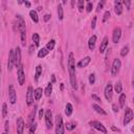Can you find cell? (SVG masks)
Listing matches in <instances>:
<instances>
[{
	"label": "cell",
	"mask_w": 134,
	"mask_h": 134,
	"mask_svg": "<svg viewBox=\"0 0 134 134\" xmlns=\"http://www.w3.org/2000/svg\"><path fill=\"white\" fill-rule=\"evenodd\" d=\"M68 71H69L70 85L73 89L77 90L78 85H77V78H75V64H74V58L72 52H70L68 56Z\"/></svg>",
	"instance_id": "cell-1"
},
{
	"label": "cell",
	"mask_w": 134,
	"mask_h": 134,
	"mask_svg": "<svg viewBox=\"0 0 134 134\" xmlns=\"http://www.w3.org/2000/svg\"><path fill=\"white\" fill-rule=\"evenodd\" d=\"M56 134H64V124L61 115H57L56 117Z\"/></svg>",
	"instance_id": "cell-2"
},
{
	"label": "cell",
	"mask_w": 134,
	"mask_h": 134,
	"mask_svg": "<svg viewBox=\"0 0 134 134\" xmlns=\"http://www.w3.org/2000/svg\"><path fill=\"white\" fill-rule=\"evenodd\" d=\"M17 75H18V82H19V85H23L25 82V74H24V69H23V65L20 64L17 67Z\"/></svg>",
	"instance_id": "cell-3"
},
{
	"label": "cell",
	"mask_w": 134,
	"mask_h": 134,
	"mask_svg": "<svg viewBox=\"0 0 134 134\" xmlns=\"http://www.w3.org/2000/svg\"><path fill=\"white\" fill-rule=\"evenodd\" d=\"M120 66H122L120 60L119 59H114L112 67H111V74H112V77L117 75V73L119 72V70H120Z\"/></svg>",
	"instance_id": "cell-4"
},
{
	"label": "cell",
	"mask_w": 134,
	"mask_h": 134,
	"mask_svg": "<svg viewBox=\"0 0 134 134\" xmlns=\"http://www.w3.org/2000/svg\"><path fill=\"white\" fill-rule=\"evenodd\" d=\"M34 103V89L32 86H28L26 92V104L27 106H32Z\"/></svg>",
	"instance_id": "cell-5"
},
{
	"label": "cell",
	"mask_w": 134,
	"mask_h": 134,
	"mask_svg": "<svg viewBox=\"0 0 134 134\" xmlns=\"http://www.w3.org/2000/svg\"><path fill=\"white\" fill-rule=\"evenodd\" d=\"M44 118H45V124H46V128L47 129H51L52 128V113L50 110H46L45 115H44Z\"/></svg>",
	"instance_id": "cell-6"
},
{
	"label": "cell",
	"mask_w": 134,
	"mask_h": 134,
	"mask_svg": "<svg viewBox=\"0 0 134 134\" xmlns=\"http://www.w3.org/2000/svg\"><path fill=\"white\" fill-rule=\"evenodd\" d=\"M8 99H10V103L13 105H14L17 101V94H16L15 88L13 85H10V87H8Z\"/></svg>",
	"instance_id": "cell-7"
},
{
	"label": "cell",
	"mask_w": 134,
	"mask_h": 134,
	"mask_svg": "<svg viewBox=\"0 0 134 134\" xmlns=\"http://www.w3.org/2000/svg\"><path fill=\"white\" fill-rule=\"evenodd\" d=\"M133 119V111L131 108H126L125 110V117H124V125L126 126Z\"/></svg>",
	"instance_id": "cell-8"
},
{
	"label": "cell",
	"mask_w": 134,
	"mask_h": 134,
	"mask_svg": "<svg viewBox=\"0 0 134 134\" xmlns=\"http://www.w3.org/2000/svg\"><path fill=\"white\" fill-rule=\"evenodd\" d=\"M90 125H91V126L94 128V129H96L97 131H101L102 133L107 134V129L105 128V126H104V125H103L102 123L96 122V120H93V122L90 123Z\"/></svg>",
	"instance_id": "cell-9"
},
{
	"label": "cell",
	"mask_w": 134,
	"mask_h": 134,
	"mask_svg": "<svg viewBox=\"0 0 134 134\" xmlns=\"http://www.w3.org/2000/svg\"><path fill=\"white\" fill-rule=\"evenodd\" d=\"M112 91H113V87L111 84H108L107 86L105 87V97L108 102L112 101Z\"/></svg>",
	"instance_id": "cell-10"
},
{
	"label": "cell",
	"mask_w": 134,
	"mask_h": 134,
	"mask_svg": "<svg viewBox=\"0 0 134 134\" xmlns=\"http://www.w3.org/2000/svg\"><path fill=\"white\" fill-rule=\"evenodd\" d=\"M15 65V56H14V50H11L8 53V61H7V70L12 71L13 67Z\"/></svg>",
	"instance_id": "cell-11"
},
{
	"label": "cell",
	"mask_w": 134,
	"mask_h": 134,
	"mask_svg": "<svg viewBox=\"0 0 134 134\" xmlns=\"http://www.w3.org/2000/svg\"><path fill=\"white\" fill-rule=\"evenodd\" d=\"M24 128L25 124L22 117H18L17 119V133L18 134H24Z\"/></svg>",
	"instance_id": "cell-12"
},
{
	"label": "cell",
	"mask_w": 134,
	"mask_h": 134,
	"mask_svg": "<svg viewBox=\"0 0 134 134\" xmlns=\"http://www.w3.org/2000/svg\"><path fill=\"white\" fill-rule=\"evenodd\" d=\"M120 37H122V29L119 27H115L113 30V34H112V40H113V43H117L119 41Z\"/></svg>",
	"instance_id": "cell-13"
},
{
	"label": "cell",
	"mask_w": 134,
	"mask_h": 134,
	"mask_svg": "<svg viewBox=\"0 0 134 134\" xmlns=\"http://www.w3.org/2000/svg\"><path fill=\"white\" fill-rule=\"evenodd\" d=\"M14 56H15V65L18 67L21 64V49L20 47H16L14 50Z\"/></svg>",
	"instance_id": "cell-14"
},
{
	"label": "cell",
	"mask_w": 134,
	"mask_h": 134,
	"mask_svg": "<svg viewBox=\"0 0 134 134\" xmlns=\"http://www.w3.org/2000/svg\"><path fill=\"white\" fill-rule=\"evenodd\" d=\"M90 61H91V58H90V57H85L84 59H82V60L78 63V67H80V68L86 67L89 63H90Z\"/></svg>",
	"instance_id": "cell-15"
},
{
	"label": "cell",
	"mask_w": 134,
	"mask_h": 134,
	"mask_svg": "<svg viewBox=\"0 0 134 134\" xmlns=\"http://www.w3.org/2000/svg\"><path fill=\"white\" fill-rule=\"evenodd\" d=\"M114 11H115V14L116 15H122V13H123L122 2H119V1H115L114 2Z\"/></svg>",
	"instance_id": "cell-16"
},
{
	"label": "cell",
	"mask_w": 134,
	"mask_h": 134,
	"mask_svg": "<svg viewBox=\"0 0 134 134\" xmlns=\"http://www.w3.org/2000/svg\"><path fill=\"white\" fill-rule=\"evenodd\" d=\"M95 43H96V36H92L88 41V47L90 50H93L95 48Z\"/></svg>",
	"instance_id": "cell-17"
},
{
	"label": "cell",
	"mask_w": 134,
	"mask_h": 134,
	"mask_svg": "<svg viewBox=\"0 0 134 134\" xmlns=\"http://www.w3.org/2000/svg\"><path fill=\"white\" fill-rule=\"evenodd\" d=\"M108 42H109V41H108V38H107V37H105L104 39H103V41H102V43H101V46H100V52H101V53L105 52L107 46H108Z\"/></svg>",
	"instance_id": "cell-18"
},
{
	"label": "cell",
	"mask_w": 134,
	"mask_h": 134,
	"mask_svg": "<svg viewBox=\"0 0 134 134\" xmlns=\"http://www.w3.org/2000/svg\"><path fill=\"white\" fill-rule=\"evenodd\" d=\"M42 93H43V90H42V88H37V89H35L34 90V99L36 101H39L40 99H41V96H42Z\"/></svg>",
	"instance_id": "cell-19"
},
{
	"label": "cell",
	"mask_w": 134,
	"mask_h": 134,
	"mask_svg": "<svg viewBox=\"0 0 134 134\" xmlns=\"http://www.w3.org/2000/svg\"><path fill=\"white\" fill-rule=\"evenodd\" d=\"M72 111H73L72 105H71L70 103H67V105L65 107V114L67 115V116H70V115L72 114Z\"/></svg>",
	"instance_id": "cell-20"
},
{
	"label": "cell",
	"mask_w": 134,
	"mask_h": 134,
	"mask_svg": "<svg viewBox=\"0 0 134 134\" xmlns=\"http://www.w3.org/2000/svg\"><path fill=\"white\" fill-rule=\"evenodd\" d=\"M92 108L94 109L99 114H102V115H106V114H107V113H106V111L103 109V108H101V106L96 105V104H93V105H92Z\"/></svg>",
	"instance_id": "cell-21"
},
{
	"label": "cell",
	"mask_w": 134,
	"mask_h": 134,
	"mask_svg": "<svg viewBox=\"0 0 134 134\" xmlns=\"http://www.w3.org/2000/svg\"><path fill=\"white\" fill-rule=\"evenodd\" d=\"M42 74V66L41 65H38L36 67V74H35V81H38L39 78L41 77Z\"/></svg>",
	"instance_id": "cell-22"
},
{
	"label": "cell",
	"mask_w": 134,
	"mask_h": 134,
	"mask_svg": "<svg viewBox=\"0 0 134 134\" xmlns=\"http://www.w3.org/2000/svg\"><path fill=\"white\" fill-rule=\"evenodd\" d=\"M58 18H59V20H63V18H64V11H63L62 4L58 5Z\"/></svg>",
	"instance_id": "cell-23"
},
{
	"label": "cell",
	"mask_w": 134,
	"mask_h": 134,
	"mask_svg": "<svg viewBox=\"0 0 134 134\" xmlns=\"http://www.w3.org/2000/svg\"><path fill=\"white\" fill-rule=\"evenodd\" d=\"M29 16H30V18H32V20H33L34 22H36V23H38V22H39L38 14H37V12H36V11H34V10L30 11V12H29Z\"/></svg>",
	"instance_id": "cell-24"
},
{
	"label": "cell",
	"mask_w": 134,
	"mask_h": 134,
	"mask_svg": "<svg viewBox=\"0 0 134 134\" xmlns=\"http://www.w3.org/2000/svg\"><path fill=\"white\" fill-rule=\"evenodd\" d=\"M51 92H52V84L51 83H48V85H47L46 88H45V90H44V93H45L46 96H50Z\"/></svg>",
	"instance_id": "cell-25"
},
{
	"label": "cell",
	"mask_w": 134,
	"mask_h": 134,
	"mask_svg": "<svg viewBox=\"0 0 134 134\" xmlns=\"http://www.w3.org/2000/svg\"><path fill=\"white\" fill-rule=\"evenodd\" d=\"M55 45H56V41H55V40H50V41L46 44V47H45V48H46L48 51H49V50H52V49H53Z\"/></svg>",
	"instance_id": "cell-26"
},
{
	"label": "cell",
	"mask_w": 134,
	"mask_h": 134,
	"mask_svg": "<svg viewBox=\"0 0 134 134\" xmlns=\"http://www.w3.org/2000/svg\"><path fill=\"white\" fill-rule=\"evenodd\" d=\"M33 41H34L36 46H39L40 45V37H39V35L37 33L33 34Z\"/></svg>",
	"instance_id": "cell-27"
},
{
	"label": "cell",
	"mask_w": 134,
	"mask_h": 134,
	"mask_svg": "<svg viewBox=\"0 0 134 134\" xmlns=\"http://www.w3.org/2000/svg\"><path fill=\"white\" fill-rule=\"evenodd\" d=\"M48 52H49V51H48L46 48H42V49H40V50H39V52H38V57H39V58H44L45 56L48 55Z\"/></svg>",
	"instance_id": "cell-28"
},
{
	"label": "cell",
	"mask_w": 134,
	"mask_h": 134,
	"mask_svg": "<svg viewBox=\"0 0 134 134\" xmlns=\"http://www.w3.org/2000/svg\"><path fill=\"white\" fill-rule=\"evenodd\" d=\"M114 90L116 93H122V90H123V86H122V82H117L115 84L114 86Z\"/></svg>",
	"instance_id": "cell-29"
},
{
	"label": "cell",
	"mask_w": 134,
	"mask_h": 134,
	"mask_svg": "<svg viewBox=\"0 0 134 134\" xmlns=\"http://www.w3.org/2000/svg\"><path fill=\"white\" fill-rule=\"evenodd\" d=\"M119 106L123 107L125 106V103H126V94H124V93H120V96H119Z\"/></svg>",
	"instance_id": "cell-30"
},
{
	"label": "cell",
	"mask_w": 134,
	"mask_h": 134,
	"mask_svg": "<svg viewBox=\"0 0 134 134\" xmlns=\"http://www.w3.org/2000/svg\"><path fill=\"white\" fill-rule=\"evenodd\" d=\"M128 52H129V46H124L122 51H120V56H122V57H126Z\"/></svg>",
	"instance_id": "cell-31"
},
{
	"label": "cell",
	"mask_w": 134,
	"mask_h": 134,
	"mask_svg": "<svg viewBox=\"0 0 134 134\" xmlns=\"http://www.w3.org/2000/svg\"><path fill=\"white\" fill-rule=\"evenodd\" d=\"M84 4H85L84 0H79V1H78V7H79V11H80V12H83V10H84Z\"/></svg>",
	"instance_id": "cell-32"
},
{
	"label": "cell",
	"mask_w": 134,
	"mask_h": 134,
	"mask_svg": "<svg viewBox=\"0 0 134 134\" xmlns=\"http://www.w3.org/2000/svg\"><path fill=\"white\" fill-rule=\"evenodd\" d=\"M7 115V106L6 104H3L2 105V117H6Z\"/></svg>",
	"instance_id": "cell-33"
},
{
	"label": "cell",
	"mask_w": 134,
	"mask_h": 134,
	"mask_svg": "<svg viewBox=\"0 0 134 134\" xmlns=\"http://www.w3.org/2000/svg\"><path fill=\"white\" fill-rule=\"evenodd\" d=\"M74 128H75V124L74 123H67L66 124V129L67 130L71 131V130H73Z\"/></svg>",
	"instance_id": "cell-34"
},
{
	"label": "cell",
	"mask_w": 134,
	"mask_h": 134,
	"mask_svg": "<svg viewBox=\"0 0 134 134\" xmlns=\"http://www.w3.org/2000/svg\"><path fill=\"white\" fill-rule=\"evenodd\" d=\"M36 128H37V124H36L35 122L32 123V125H30V129H29V134H35Z\"/></svg>",
	"instance_id": "cell-35"
},
{
	"label": "cell",
	"mask_w": 134,
	"mask_h": 134,
	"mask_svg": "<svg viewBox=\"0 0 134 134\" xmlns=\"http://www.w3.org/2000/svg\"><path fill=\"white\" fill-rule=\"evenodd\" d=\"M92 8H93V3L90 2V1H88V2H87V5H86V11H87L88 13H90V12L92 11Z\"/></svg>",
	"instance_id": "cell-36"
},
{
	"label": "cell",
	"mask_w": 134,
	"mask_h": 134,
	"mask_svg": "<svg viewBox=\"0 0 134 134\" xmlns=\"http://www.w3.org/2000/svg\"><path fill=\"white\" fill-rule=\"evenodd\" d=\"M94 82H95V74L91 73L90 75H89V83L92 85V84H94Z\"/></svg>",
	"instance_id": "cell-37"
},
{
	"label": "cell",
	"mask_w": 134,
	"mask_h": 134,
	"mask_svg": "<svg viewBox=\"0 0 134 134\" xmlns=\"http://www.w3.org/2000/svg\"><path fill=\"white\" fill-rule=\"evenodd\" d=\"M110 16H111L110 12H109V11H107V12L105 13V14H104V18H103V22H106V21L110 18Z\"/></svg>",
	"instance_id": "cell-38"
},
{
	"label": "cell",
	"mask_w": 134,
	"mask_h": 134,
	"mask_svg": "<svg viewBox=\"0 0 134 134\" xmlns=\"http://www.w3.org/2000/svg\"><path fill=\"white\" fill-rule=\"evenodd\" d=\"M91 97H92V100H93V101H95L96 103H102V100H101L96 94H92Z\"/></svg>",
	"instance_id": "cell-39"
},
{
	"label": "cell",
	"mask_w": 134,
	"mask_h": 134,
	"mask_svg": "<svg viewBox=\"0 0 134 134\" xmlns=\"http://www.w3.org/2000/svg\"><path fill=\"white\" fill-rule=\"evenodd\" d=\"M95 24H96V16L93 17V19H92V21H91V28H92V29L95 28Z\"/></svg>",
	"instance_id": "cell-40"
},
{
	"label": "cell",
	"mask_w": 134,
	"mask_h": 134,
	"mask_svg": "<svg viewBox=\"0 0 134 134\" xmlns=\"http://www.w3.org/2000/svg\"><path fill=\"white\" fill-rule=\"evenodd\" d=\"M103 6H104V1H102V2H100L99 4H97V8H96V12L99 13V12H101V10L103 8Z\"/></svg>",
	"instance_id": "cell-41"
},
{
	"label": "cell",
	"mask_w": 134,
	"mask_h": 134,
	"mask_svg": "<svg viewBox=\"0 0 134 134\" xmlns=\"http://www.w3.org/2000/svg\"><path fill=\"white\" fill-rule=\"evenodd\" d=\"M123 3L125 4V5H126V7L128 8V10H130V5H131V2L129 1V0H124V1H123Z\"/></svg>",
	"instance_id": "cell-42"
},
{
	"label": "cell",
	"mask_w": 134,
	"mask_h": 134,
	"mask_svg": "<svg viewBox=\"0 0 134 134\" xmlns=\"http://www.w3.org/2000/svg\"><path fill=\"white\" fill-rule=\"evenodd\" d=\"M112 109H113V111H114V112H118V110H119L116 104H113V105H112Z\"/></svg>",
	"instance_id": "cell-43"
},
{
	"label": "cell",
	"mask_w": 134,
	"mask_h": 134,
	"mask_svg": "<svg viewBox=\"0 0 134 134\" xmlns=\"http://www.w3.org/2000/svg\"><path fill=\"white\" fill-rule=\"evenodd\" d=\"M8 125H10V124H8V120H6V122H5V126H4V128H5V132L8 134Z\"/></svg>",
	"instance_id": "cell-44"
},
{
	"label": "cell",
	"mask_w": 134,
	"mask_h": 134,
	"mask_svg": "<svg viewBox=\"0 0 134 134\" xmlns=\"http://www.w3.org/2000/svg\"><path fill=\"white\" fill-rule=\"evenodd\" d=\"M50 17H51V16H50L49 14H46L45 16H44V21H48V20L50 19Z\"/></svg>",
	"instance_id": "cell-45"
},
{
	"label": "cell",
	"mask_w": 134,
	"mask_h": 134,
	"mask_svg": "<svg viewBox=\"0 0 134 134\" xmlns=\"http://www.w3.org/2000/svg\"><path fill=\"white\" fill-rule=\"evenodd\" d=\"M43 115H44V111H43V109H41V110H40V112H39V118L42 119Z\"/></svg>",
	"instance_id": "cell-46"
},
{
	"label": "cell",
	"mask_w": 134,
	"mask_h": 134,
	"mask_svg": "<svg viewBox=\"0 0 134 134\" xmlns=\"http://www.w3.org/2000/svg\"><path fill=\"white\" fill-rule=\"evenodd\" d=\"M53 83H56V78H55V75H51V84Z\"/></svg>",
	"instance_id": "cell-47"
},
{
	"label": "cell",
	"mask_w": 134,
	"mask_h": 134,
	"mask_svg": "<svg viewBox=\"0 0 134 134\" xmlns=\"http://www.w3.org/2000/svg\"><path fill=\"white\" fill-rule=\"evenodd\" d=\"M24 4H25V5L27 6V7H30V2H28V1H24Z\"/></svg>",
	"instance_id": "cell-48"
},
{
	"label": "cell",
	"mask_w": 134,
	"mask_h": 134,
	"mask_svg": "<svg viewBox=\"0 0 134 134\" xmlns=\"http://www.w3.org/2000/svg\"><path fill=\"white\" fill-rule=\"evenodd\" d=\"M33 50H34V45H32L29 47V53H33Z\"/></svg>",
	"instance_id": "cell-49"
},
{
	"label": "cell",
	"mask_w": 134,
	"mask_h": 134,
	"mask_svg": "<svg viewBox=\"0 0 134 134\" xmlns=\"http://www.w3.org/2000/svg\"><path fill=\"white\" fill-rule=\"evenodd\" d=\"M111 129H112L113 131H117V132H119V129H117V128H115V127H111Z\"/></svg>",
	"instance_id": "cell-50"
},
{
	"label": "cell",
	"mask_w": 134,
	"mask_h": 134,
	"mask_svg": "<svg viewBox=\"0 0 134 134\" xmlns=\"http://www.w3.org/2000/svg\"><path fill=\"white\" fill-rule=\"evenodd\" d=\"M2 134H7V133H6V132H4V133H2Z\"/></svg>",
	"instance_id": "cell-51"
}]
</instances>
